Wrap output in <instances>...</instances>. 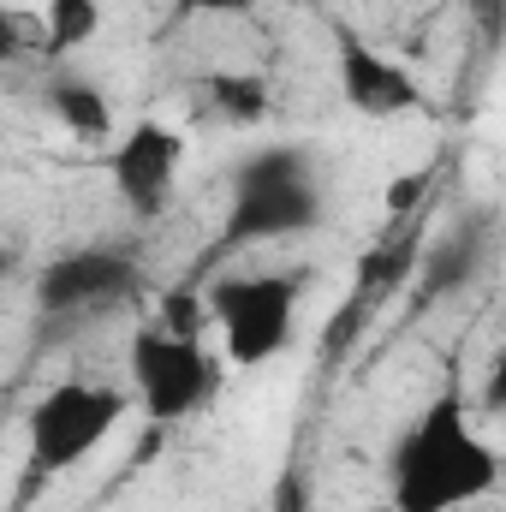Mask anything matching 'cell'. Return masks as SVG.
Listing matches in <instances>:
<instances>
[{
	"label": "cell",
	"mask_w": 506,
	"mask_h": 512,
	"mask_svg": "<svg viewBox=\"0 0 506 512\" xmlns=\"http://www.w3.org/2000/svg\"><path fill=\"white\" fill-rule=\"evenodd\" d=\"M501 447L477 429L459 393L429 399L387 459V507L393 512H465L501 489Z\"/></svg>",
	"instance_id": "obj_1"
},
{
	"label": "cell",
	"mask_w": 506,
	"mask_h": 512,
	"mask_svg": "<svg viewBox=\"0 0 506 512\" xmlns=\"http://www.w3.org/2000/svg\"><path fill=\"white\" fill-rule=\"evenodd\" d=\"M137 405L131 387H114V382H96V376H66V382L42 387L24 411V447H30V465L60 477V471H78L84 459H96L126 411Z\"/></svg>",
	"instance_id": "obj_2"
},
{
	"label": "cell",
	"mask_w": 506,
	"mask_h": 512,
	"mask_svg": "<svg viewBox=\"0 0 506 512\" xmlns=\"http://www.w3.org/2000/svg\"><path fill=\"white\" fill-rule=\"evenodd\" d=\"M298 274H221L209 286V322L221 334V358L233 370L274 364L298 334Z\"/></svg>",
	"instance_id": "obj_3"
},
{
	"label": "cell",
	"mask_w": 506,
	"mask_h": 512,
	"mask_svg": "<svg viewBox=\"0 0 506 512\" xmlns=\"http://www.w3.org/2000/svg\"><path fill=\"white\" fill-rule=\"evenodd\" d=\"M322 221V191L316 173L298 149H262L233 173V203H227V245H262V239H292Z\"/></svg>",
	"instance_id": "obj_4"
},
{
	"label": "cell",
	"mask_w": 506,
	"mask_h": 512,
	"mask_svg": "<svg viewBox=\"0 0 506 512\" xmlns=\"http://www.w3.org/2000/svg\"><path fill=\"white\" fill-rule=\"evenodd\" d=\"M126 370H131V399L155 429H173V423L197 417L215 399V382H221L203 334H179L161 316L131 334Z\"/></svg>",
	"instance_id": "obj_5"
},
{
	"label": "cell",
	"mask_w": 506,
	"mask_h": 512,
	"mask_svg": "<svg viewBox=\"0 0 506 512\" xmlns=\"http://www.w3.org/2000/svg\"><path fill=\"white\" fill-rule=\"evenodd\" d=\"M334 90L358 120H405L429 102L417 72L399 54H387L381 42L358 36L352 24L334 30Z\"/></svg>",
	"instance_id": "obj_6"
},
{
	"label": "cell",
	"mask_w": 506,
	"mask_h": 512,
	"mask_svg": "<svg viewBox=\"0 0 506 512\" xmlns=\"http://www.w3.org/2000/svg\"><path fill=\"white\" fill-rule=\"evenodd\" d=\"M185 173V131L143 114L108 143V179L131 215H161Z\"/></svg>",
	"instance_id": "obj_7"
},
{
	"label": "cell",
	"mask_w": 506,
	"mask_h": 512,
	"mask_svg": "<svg viewBox=\"0 0 506 512\" xmlns=\"http://www.w3.org/2000/svg\"><path fill=\"white\" fill-rule=\"evenodd\" d=\"M137 262L131 251L114 245H90V251H66L54 256L42 274H36V304L48 316H78V310H108L137 292Z\"/></svg>",
	"instance_id": "obj_8"
},
{
	"label": "cell",
	"mask_w": 506,
	"mask_h": 512,
	"mask_svg": "<svg viewBox=\"0 0 506 512\" xmlns=\"http://www.w3.org/2000/svg\"><path fill=\"white\" fill-rule=\"evenodd\" d=\"M42 108H48L54 126L66 131V137H78V143H114V102L90 78H72V72L48 78Z\"/></svg>",
	"instance_id": "obj_9"
},
{
	"label": "cell",
	"mask_w": 506,
	"mask_h": 512,
	"mask_svg": "<svg viewBox=\"0 0 506 512\" xmlns=\"http://www.w3.org/2000/svg\"><path fill=\"white\" fill-rule=\"evenodd\" d=\"M108 24L102 0H42V60H72L84 54Z\"/></svg>",
	"instance_id": "obj_10"
},
{
	"label": "cell",
	"mask_w": 506,
	"mask_h": 512,
	"mask_svg": "<svg viewBox=\"0 0 506 512\" xmlns=\"http://www.w3.org/2000/svg\"><path fill=\"white\" fill-rule=\"evenodd\" d=\"M203 96H209V114H221L227 126H262L274 114V90L262 72H239V66H221L203 78Z\"/></svg>",
	"instance_id": "obj_11"
},
{
	"label": "cell",
	"mask_w": 506,
	"mask_h": 512,
	"mask_svg": "<svg viewBox=\"0 0 506 512\" xmlns=\"http://www.w3.org/2000/svg\"><path fill=\"white\" fill-rule=\"evenodd\" d=\"M256 0H179L185 18H245Z\"/></svg>",
	"instance_id": "obj_12"
},
{
	"label": "cell",
	"mask_w": 506,
	"mask_h": 512,
	"mask_svg": "<svg viewBox=\"0 0 506 512\" xmlns=\"http://www.w3.org/2000/svg\"><path fill=\"white\" fill-rule=\"evenodd\" d=\"M483 399H489V405H506V340H501V352H495V370H489Z\"/></svg>",
	"instance_id": "obj_13"
}]
</instances>
